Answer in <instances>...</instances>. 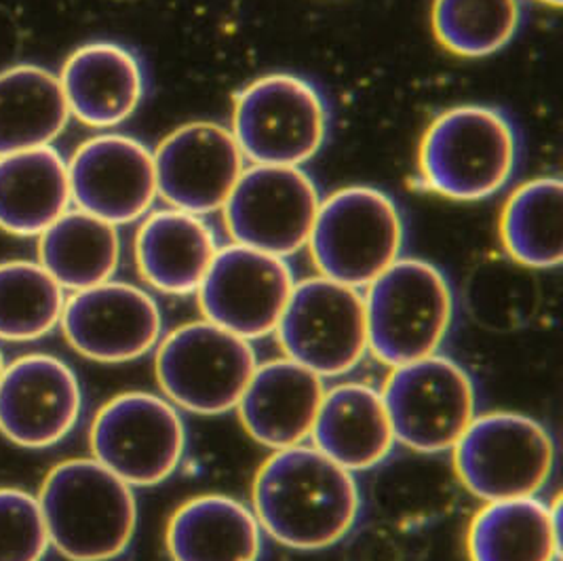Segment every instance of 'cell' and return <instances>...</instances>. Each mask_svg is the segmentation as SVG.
Listing matches in <instances>:
<instances>
[{
	"label": "cell",
	"instance_id": "7",
	"mask_svg": "<svg viewBox=\"0 0 563 561\" xmlns=\"http://www.w3.org/2000/svg\"><path fill=\"white\" fill-rule=\"evenodd\" d=\"M452 452L462 485L486 503L534 498L555 466L553 437L519 411L475 416Z\"/></svg>",
	"mask_w": 563,
	"mask_h": 561
},
{
	"label": "cell",
	"instance_id": "24",
	"mask_svg": "<svg viewBox=\"0 0 563 561\" xmlns=\"http://www.w3.org/2000/svg\"><path fill=\"white\" fill-rule=\"evenodd\" d=\"M560 542V501L537 496L486 503L466 535L471 561H558Z\"/></svg>",
	"mask_w": 563,
	"mask_h": 561
},
{
	"label": "cell",
	"instance_id": "16",
	"mask_svg": "<svg viewBox=\"0 0 563 561\" xmlns=\"http://www.w3.org/2000/svg\"><path fill=\"white\" fill-rule=\"evenodd\" d=\"M68 178L77 209L114 227L144 218L158 199L154 153L125 133L82 142L68 163Z\"/></svg>",
	"mask_w": 563,
	"mask_h": 561
},
{
	"label": "cell",
	"instance_id": "9",
	"mask_svg": "<svg viewBox=\"0 0 563 561\" xmlns=\"http://www.w3.org/2000/svg\"><path fill=\"white\" fill-rule=\"evenodd\" d=\"M93 459L131 487L169 480L186 450L178 408L161 395L129 391L103 404L91 422Z\"/></svg>",
	"mask_w": 563,
	"mask_h": 561
},
{
	"label": "cell",
	"instance_id": "21",
	"mask_svg": "<svg viewBox=\"0 0 563 561\" xmlns=\"http://www.w3.org/2000/svg\"><path fill=\"white\" fill-rule=\"evenodd\" d=\"M310 439L312 448L351 473L380 464L395 446L380 391L358 383L325 391Z\"/></svg>",
	"mask_w": 563,
	"mask_h": 561
},
{
	"label": "cell",
	"instance_id": "4",
	"mask_svg": "<svg viewBox=\"0 0 563 561\" xmlns=\"http://www.w3.org/2000/svg\"><path fill=\"white\" fill-rule=\"evenodd\" d=\"M406 216L386 190L353 184L321 199L308 250L321 277L365 289L404 257Z\"/></svg>",
	"mask_w": 563,
	"mask_h": 561
},
{
	"label": "cell",
	"instance_id": "31",
	"mask_svg": "<svg viewBox=\"0 0 563 561\" xmlns=\"http://www.w3.org/2000/svg\"><path fill=\"white\" fill-rule=\"evenodd\" d=\"M540 4H547V7H553V9H560L563 4V0H537Z\"/></svg>",
	"mask_w": 563,
	"mask_h": 561
},
{
	"label": "cell",
	"instance_id": "22",
	"mask_svg": "<svg viewBox=\"0 0 563 561\" xmlns=\"http://www.w3.org/2000/svg\"><path fill=\"white\" fill-rule=\"evenodd\" d=\"M165 540L172 561H257L262 556L256 513L227 494H201L179 505Z\"/></svg>",
	"mask_w": 563,
	"mask_h": 561
},
{
	"label": "cell",
	"instance_id": "27",
	"mask_svg": "<svg viewBox=\"0 0 563 561\" xmlns=\"http://www.w3.org/2000/svg\"><path fill=\"white\" fill-rule=\"evenodd\" d=\"M498 237L515 264L534 271L563 260V184L553 176L519 184L503 205Z\"/></svg>",
	"mask_w": 563,
	"mask_h": 561
},
{
	"label": "cell",
	"instance_id": "15",
	"mask_svg": "<svg viewBox=\"0 0 563 561\" xmlns=\"http://www.w3.org/2000/svg\"><path fill=\"white\" fill-rule=\"evenodd\" d=\"M59 323L78 355L98 363L144 358L163 332V315L153 296L137 285L112 279L75 292Z\"/></svg>",
	"mask_w": 563,
	"mask_h": 561
},
{
	"label": "cell",
	"instance_id": "11",
	"mask_svg": "<svg viewBox=\"0 0 563 561\" xmlns=\"http://www.w3.org/2000/svg\"><path fill=\"white\" fill-rule=\"evenodd\" d=\"M275 333L285 358L321 378L344 376L369 351L363 294L321 275L300 280Z\"/></svg>",
	"mask_w": 563,
	"mask_h": 561
},
{
	"label": "cell",
	"instance_id": "18",
	"mask_svg": "<svg viewBox=\"0 0 563 561\" xmlns=\"http://www.w3.org/2000/svg\"><path fill=\"white\" fill-rule=\"evenodd\" d=\"M70 117L87 128L110 129L131 119L146 96V70L125 45L98 41L73 53L62 68Z\"/></svg>",
	"mask_w": 563,
	"mask_h": 561
},
{
	"label": "cell",
	"instance_id": "10",
	"mask_svg": "<svg viewBox=\"0 0 563 561\" xmlns=\"http://www.w3.org/2000/svg\"><path fill=\"white\" fill-rule=\"evenodd\" d=\"M380 395L395 441L422 454L452 450L477 416L471 376L437 353L393 367Z\"/></svg>",
	"mask_w": 563,
	"mask_h": 561
},
{
	"label": "cell",
	"instance_id": "28",
	"mask_svg": "<svg viewBox=\"0 0 563 561\" xmlns=\"http://www.w3.org/2000/svg\"><path fill=\"white\" fill-rule=\"evenodd\" d=\"M526 20L523 0H433L431 30L452 55L482 59L509 47Z\"/></svg>",
	"mask_w": 563,
	"mask_h": 561
},
{
	"label": "cell",
	"instance_id": "2",
	"mask_svg": "<svg viewBox=\"0 0 563 561\" xmlns=\"http://www.w3.org/2000/svg\"><path fill=\"white\" fill-rule=\"evenodd\" d=\"M521 138L511 117L489 103H461L431 121L418 146V178L437 197L475 204L511 184Z\"/></svg>",
	"mask_w": 563,
	"mask_h": 561
},
{
	"label": "cell",
	"instance_id": "32",
	"mask_svg": "<svg viewBox=\"0 0 563 561\" xmlns=\"http://www.w3.org/2000/svg\"><path fill=\"white\" fill-rule=\"evenodd\" d=\"M2 372H4V358H2V351H0V376H2Z\"/></svg>",
	"mask_w": 563,
	"mask_h": 561
},
{
	"label": "cell",
	"instance_id": "6",
	"mask_svg": "<svg viewBox=\"0 0 563 561\" xmlns=\"http://www.w3.org/2000/svg\"><path fill=\"white\" fill-rule=\"evenodd\" d=\"M363 294L367 349L397 367L435 355L454 321V292L443 271L399 257Z\"/></svg>",
	"mask_w": 563,
	"mask_h": 561
},
{
	"label": "cell",
	"instance_id": "20",
	"mask_svg": "<svg viewBox=\"0 0 563 561\" xmlns=\"http://www.w3.org/2000/svg\"><path fill=\"white\" fill-rule=\"evenodd\" d=\"M218 250L206 218L176 207L148 211L135 237L142 279L169 296L197 294Z\"/></svg>",
	"mask_w": 563,
	"mask_h": 561
},
{
	"label": "cell",
	"instance_id": "12",
	"mask_svg": "<svg viewBox=\"0 0 563 561\" xmlns=\"http://www.w3.org/2000/svg\"><path fill=\"white\" fill-rule=\"evenodd\" d=\"M319 207V186L305 167L250 165L222 211L232 243L289 257L307 248Z\"/></svg>",
	"mask_w": 563,
	"mask_h": 561
},
{
	"label": "cell",
	"instance_id": "3",
	"mask_svg": "<svg viewBox=\"0 0 563 561\" xmlns=\"http://www.w3.org/2000/svg\"><path fill=\"white\" fill-rule=\"evenodd\" d=\"M53 547L70 561H110L128 551L137 526L133 487L96 459L53 466L36 496Z\"/></svg>",
	"mask_w": 563,
	"mask_h": 561
},
{
	"label": "cell",
	"instance_id": "5",
	"mask_svg": "<svg viewBox=\"0 0 563 561\" xmlns=\"http://www.w3.org/2000/svg\"><path fill=\"white\" fill-rule=\"evenodd\" d=\"M330 128L325 94L300 75H264L232 102V135L252 165L305 167L323 151Z\"/></svg>",
	"mask_w": 563,
	"mask_h": 561
},
{
	"label": "cell",
	"instance_id": "17",
	"mask_svg": "<svg viewBox=\"0 0 563 561\" xmlns=\"http://www.w3.org/2000/svg\"><path fill=\"white\" fill-rule=\"evenodd\" d=\"M82 408L77 374L47 353L4 365L0 376V433L11 443L43 450L75 429Z\"/></svg>",
	"mask_w": 563,
	"mask_h": 561
},
{
	"label": "cell",
	"instance_id": "26",
	"mask_svg": "<svg viewBox=\"0 0 563 561\" xmlns=\"http://www.w3.org/2000/svg\"><path fill=\"white\" fill-rule=\"evenodd\" d=\"M119 262V230L87 211L68 209L38 234V264L64 289L80 292L110 280Z\"/></svg>",
	"mask_w": 563,
	"mask_h": 561
},
{
	"label": "cell",
	"instance_id": "25",
	"mask_svg": "<svg viewBox=\"0 0 563 561\" xmlns=\"http://www.w3.org/2000/svg\"><path fill=\"white\" fill-rule=\"evenodd\" d=\"M70 110L59 77L22 64L0 73V156L52 146Z\"/></svg>",
	"mask_w": 563,
	"mask_h": 561
},
{
	"label": "cell",
	"instance_id": "19",
	"mask_svg": "<svg viewBox=\"0 0 563 561\" xmlns=\"http://www.w3.org/2000/svg\"><path fill=\"white\" fill-rule=\"evenodd\" d=\"M323 395L321 376L291 359H273L257 365L236 409L243 429L277 452L310 439Z\"/></svg>",
	"mask_w": 563,
	"mask_h": 561
},
{
	"label": "cell",
	"instance_id": "29",
	"mask_svg": "<svg viewBox=\"0 0 563 561\" xmlns=\"http://www.w3.org/2000/svg\"><path fill=\"white\" fill-rule=\"evenodd\" d=\"M66 305L64 287L30 260L0 264V340L32 342L52 332Z\"/></svg>",
	"mask_w": 563,
	"mask_h": 561
},
{
	"label": "cell",
	"instance_id": "13",
	"mask_svg": "<svg viewBox=\"0 0 563 561\" xmlns=\"http://www.w3.org/2000/svg\"><path fill=\"white\" fill-rule=\"evenodd\" d=\"M294 285L285 257L231 243L218 250L197 298L207 321L252 342L277 330Z\"/></svg>",
	"mask_w": 563,
	"mask_h": 561
},
{
	"label": "cell",
	"instance_id": "14",
	"mask_svg": "<svg viewBox=\"0 0 563 561\" xmlns=\"http://www.w3.org/2000/svg\"><path fill=\"white\" fill-rule=\"evenodd\" d=\"M153 153L158 197L203 218L224 209L247 167L231 128L213 121L174 129Z\"/></svg>",
	"mask_w": 563,
	"mask_h": 561
},
{
	"label": "cell",
	"instance_id": "23",
	"mask_svg": "<svg viewBox=\"0 0 563 561\" xmlns=\"http://www.w3.org/2000/svg\"><path fill=\"white\" fill-rule=\"evenodd\" d=\"M68 163L53 146L0 156V229L38 237L70 207Z\"/></svg>",
	"mask_w": 563,
	"mask_h": 561
},
{
	"label": "cell",
	"instance_id": "30",
	"mask_svg": "<svg viewBox=\"0 0 563 561\" xmlns=\"http://www.w3.org/2000/svg\"><path fill=\"white\" fill-rule=\"evenodd\" d=\"M49 544L38 498L18 487H0V561H41Z\"/></svg>",
	"mask_w": 563,
	"mask_h": 561
},
{
	"label": "cell",
	"instance_id": "1",
	"mask_svg": "<svg viewBox=\"0 0 563 561\" xmlns=\"http://www.w3.org/2000/svg\"><path fill=\"white\" fill-rule=\"evenodd\" d=\"M252 498L262 532L298 551L340 542L361 509L353 473L310 446L277 450L264 460Z\"/></svg>",
	"mask_w": 563,
	"mask_h": 561
},
{
	"label": "cell",
	"instance_id": "8",
	"mask_svg": "<svg viewBox=\"0 0 563 561\" xmlns=\"http://www.w3.org/2000/svg\"><path fill=\"white\" fill-rule=\"evenodd\" d=\"M250 340L211 321H192L161 340L156 383L176 408L201 416L236 409L256 372Z\"/></svg>",
	"mask_w": 563,
	"mask_h": 561
}]
</instances>
